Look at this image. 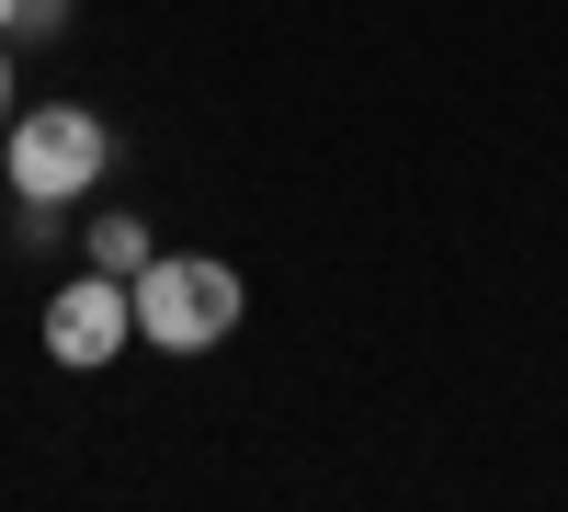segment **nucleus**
<instances>
[{"label": "nucleus", "mask_w": 568, "mask_h": 512, "mask_svg": "<svg viewBox=\"0 0 568 512\" xmlns=\"http://www.w3.org/2000/svg\"><path fill=\"white\" fill-rule=\"evenodd\" d=\"M103 171H114L103 114H80V103H34V114H12V194H23V205H69V194H91Z\"/></svg>", "instance_id": "nucleus-1"}, {"label": "nucleus", "mask_w": 568, "mask_h": 512, "mask_svg": "<svg viewBox=\"0 0 568 512\" xmlns=\"http://www.w3.org/2000/svg\"><path fill=\"white\" fill-rule=\"evenodd\" d=\"M125 297H136V331L160 353H205V342L240 331V273L227 262H149Z\"/></svg>", "instance_id": "nucleus-2"}, {"label": "nucleus", "mask_w": 568, "mask_h": 512, "mask_svg": "<svg viewBox=\"0 0 568 512\" xmlns=\"http://www.w3.org/2000/svg\"><path fill=\"white\" fill-rule=\"evenodd\" d=\"M125 331H136V297L114 285V273H91V285H69L58 308H45V353L58 364H114Z\"/></svg>", "instance_id": "nucleus-3"}, {"label": "nucleus", "mask_w": 568, "mask_h": 512, "mask_svg": "<svg viewBox=\"0 0 568 512\" xmlns=\"http://www.w3.org/2000/svg\"><path fill=\"white\" fill-rule=\"evenodd\" d=\"M91 262H103L114 285H136V273H149L160 251H149V228H136V217H103V228H91Z\"/></svg>", "instance_id": "nucleus-4"}, {"label": "nucleus", "mask_w": 568, "mask_h": 512, "mask_svg": "<svg viewBox=\"0 0 568 512\" xmlns=\"http://www.w3.org/2000/svg\"><path fill=\"white\" fill-rule=\"evenodd\" d=\"M69 23V0H23V34H58Z\"/></svg>", "instance_id": "nucleus-5"}, {"label": "nucleus", "mask_w": 568, "mask_h": 512, "mask_svg": "<svg viewBox=\"0 0 568 512\" xmlns=\"http://www.w3.org/2000/svg\"><path fill=\"white\" fill-rule=\"evenodd\" d=\"M0 126H12V69H0Z\"/></svg>", "instance_id": "nucleus-6"}, {"label": "nucleus", "mask_w": 568, "mask_h": 512, "mask_svg": "<svg viewBox=\"0 0 568 512\" xmlns=\"http://www.w3.org/2000/svg\"><path fill=\"white\" fill-rule=\"evenodd\" d=\"M12 23H23V0H0V34H12Z\"/></svg>", "instance_id": "nucleus-7"}]
</instances>
